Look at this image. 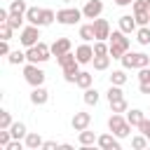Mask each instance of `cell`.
<instances>
[{"instance_id": "18", "label": "cell", "mask_w": 150, "mask_h": 150, "mask_svg": "<svg viewBox=\"0 0 150 150\" xmlns=\"http://www.w3.org/2000/svg\"><path fill=\"white\" fill-rule=\"evenodd\" d=\"M77 141H80L82 148H91V145L98 141V136H96L94 131H89V129H82V131L77 134Z\"/></svg>"}, {"instance_id": "35", "label": "cell", "mask_w": 150, "mask_h": 150, "mask_svg": "<svg viewBox=\"0 0 150 150\" xmlns=\"http://www.w3.org/2000/svg\"><path fill=\"white\" fill-rule=\"evenodd\" d=\"M23 19H26V16H21V14H9L7 23H9L14 30H21V28H23Z\"/></svg>"}, {"instance_id": "5", "label": "cell", "mask_w": 150, "mask_h": 150, "mask_svg": "<svg viewBox=\"0 0 150 150\" xmlns=\"http://www.w3.org/2000/svg\"><path fill=\"white\" fill-rule=\"evenodd\" d=\"M80 19H84V14L77 7H63L56 12V21L63 26H75V23H80Z\"/></svg>"}, {"instance_id": "15", "label": "cell", "mask_w": 150, "mask_h": 150, "mask_svg": "<svg viewBox=\"0 0 150 150\" xmlns=\"http://www.w3.org/2000/svg\"><path fill=\"white\" fill-rule=\"evenodd\" d=\"M49 47H52V54H54V56H61V54H66V52L73 49V42H70L68 38H56Z\"/></svg>"}, {"instance_id": "14", "label": "cell", "mask_w": 150, "mask_h": 150, "mask_svg": "<svg viewBox=\"0 0 150 150\" xmlns=\"http://www.w3.org/2000/svg\"><path fill=\"white\" fill-rule=\"evenodd\" d=\"M75 56H77L80 63H91V61H94V47H91L89 42H82V45L75 49Z\"/></svg>"}, {"instance_id": "20", "label": "cell", "mask_w": 150, "mask_h": 150, "mask_svg": "<svg viewBox=\"0 0 150 150\" xmlns=\"http://www.w3.org/2000/svg\"><path fill=\"white\" fill-rule=\"evenodd\" d=\"M127 120L131 127H141V122L145 120V112L141 108H131V110H127Z\"/></svg>"}, {"instance_id": "6", "label": "cell", "mask_w": 150, "mask_h": 150, "mask_svg": "<svg viewBox=\"0 0 150 150\" xmlns=\"http://www.w3.org/2000/svg\"><path fill=\"white\" fill-rule=\"evenodd\" d=\"M19 42H21L26 49L33 47V45H38V42H40V26H33V23L23 26V28L19 30Z\"/></svg>"}, {"instance_id": "38", "label": "cell", "mask_w": 150, "mask_h": 150, "mask_svg": "<svg viewBox=\"0 0 150 150\" xmlns=\"http://www.w3.org/2000/svg\"><path fill=\"white\" fill-rule=\"evenodd\" d=\"M12 143V131L9 129H0V148H7Z\"/></svg>"}, {"instance_id": "11", "label": "cell", "mask_w": 150, "mask_h": 150, "mask_svg": "<svg viewBox=\"0 0 150 150\" xmlns=\"http://www.w3.org/2000/svg\"><path fill=\"white\" fill-rule=\"evenodd\" d=\"M96 145L103 148V150H120V138H117L112 131H110V134H101L98 141H96Z\"/></svg>"}, {"instance_id": "19", "label": "cell", "mask_w": 150, "mask_h": 150, "mask_svg": "<svg viewBox=\"0 0 150 150\" xmlns=\"http://www.w3.org/2000/svg\"><path fill=\"white\" fill-rule=\"evenodd\" d=\"M23 143H26V148L28 150H38V148H42V136L38 134V131H28L26 134V138H23Z\"/></svg>"}, {"instance_id": "2", "label": "cell", "mask_w": 150, "mask_h": 150, "mask_svg": "<svg viewBox=\"0 0 150 150\" xmlns=\"http://www.w3.org/2000/svg\"><path fill=\"white\" fill-rule=\"evenodd\" d=\"M108 129L117 136V138H127L131 134V124L127 117H122V112H112L110 120H108Z\"/></svg>"}, {"instance_id": "13", "label": "cell", "mask_w": 150, "mask_h": 150, "mask_svg": "<svg viewBox=\"0 0 150 150\" xmlns=\"http://www.w3.org/2000/svg\"><path fill=\"white\" fill-rule=\"evenodd\" d=\"M94 33H96V40H108L110 38V23L108 19H94Z\"/></svg>"}, {"instance_id": "37", "label": "cell", "mask_w": 150, "mask_h": 150, "mask_svg": "<svg viewBox=\"0 0 150 150\" xmlns=\"http://www.w3.org/2000/svg\"><path fill=\"white\" fill-rule=\"evenodd\" d=\"M12 33H14V28H12L7 21H2V23H0V38H2V40H12Z\"/></svg>"}, {"instance_id": "12", "label": "cell", "mask_w": 150, "mask_h": 150, "mask_svg": "<svg viewBox=\"0 0 150 150\" xmlns=\"http://www.w3.org/2000/svg\"><path fill=\"white\" fill-rule=\"evenodd\" d=\"M80 61L75 59V61H70V63H66V66H61V70H63V80L66 82H70V84H75V80H77V73H80Z\"/></svg>"}, {"instance_id": "32", "label": "cell", "mask_w": 150, "mask_h": 150, "mask_svg": "<svg viewBox=\"0 0 150 150\" xmlns=\"http://www.w3.org/2000/svg\"><path fill=\"white\" fill-rule=\"evenodd\" d=\"M82 98H84L87 105H96V103H98V91L89 87V89H84V96H82Z\"/></svg>"}, {"instance_id": "24", "label": "cell", "mask_w": 150, "mask_h": 150, "mask_svg": "<svg viewBox=\"0 0 150 150\" xmlns=\"http://www.w3.org/2000/svg\"><path fill=\"white\" fill-rule=\"evenodd\" d=\"M9 14H21V16H26V9H28V5H26V0H9Z\"/></svg>"}, {"instance_id": "4", "label": "cell", "mask_w": 150, "mask_h": 150, "mask_svg": "<svg viewBox=\"0 0 150 150\" xmlns=\"http://www.w3.org/2000/svg\"><path fill=\"white\" fill-rule=\"evenodd\" d=\"M122 68H127V70H131V68H145V66H150V54H143V52H127L122 59Z\"/></svg>"}, {"instance_id": "30", "label": "cell", "mask_w": 150, "mask_h": 150, "mask_svg": "<svg viewBox=\"0 0 150 150\" xmlns=\"http://www.w3.org/2000/svg\"><path fill=\"white\" fill-rule=\"evenodd\" d=\"M7 61H9L12 66H19V63H23V61H28V59H26V52H21V49H12L9 56H7Z\"/></svg>"}, {"instance_id": "17", "label": "cell", "mask_w": 150, "mask_h": 150, "mask_svg": "<svg viewBox=\"0 0 150 150\" xmlns=\"http://www.w3.org/2000/svg\"><path fill=\"white\" fill-rule=\"evenodd\" d=\"M136 28H138V23H136V19L131 16V14H122L120 16V30L122 33H136Z\"/></svg>"}, {"instance_id": "7", "label": "cell", "mask_w": 150, "mask_h": 150, "mask_svg": "<svg viewBox=\"0 0 150 150\" xmlns=\"http://www.w3.org/2000/svg\"><path fill=\"white\" fill-rule=\"evenodd\" d=\"M23 80L30 87H40V84H45V70L38 68V63H26L23 66Z\"/></svg>"}, {"instance_id": "34", "label": "cell", "mask_w": 150, "mask_h": 150, "mask_svg": "<svg viewBox=\"0 0 150 150\" xmlns=\"http://www.w3.org/2000/svg\"><path fill=\"white\" fill-rule=\"evenodd\" d=\"M150 145V141H148V136L145 134H141V136H134L131 138V148H136V150H143V148H148Z\"/></svg>"}, {"instance_id": "28", "label": "cell", "mask_w": 150, "mask_h": 150, "mask_svg": "<svg viewBox=\"0 0 150 150\" xmlns=\"http://www.w3.org/2000/svg\"><path fill=\"white\" fill-rule=\"evenodd\" d=\"M136 40H138V45H150V26H138L136 28Z\"/></svg>"}, {"instance_id": "40", "label": "cell", "mask_w": 150, "mask_h": 150, "mask_svg": "<svg viewBox=\"0 0 150 150\" xmlns=\"http://www.w3.org/2000/svg\"><path fill=\"white\" fill-rule=\"evenodd\" d=\"M138 129H141V134H145V136H148V141H150V120H148V117L141 122V127H138Z\"/></svg>"}, {"instance_id": "1", "label": "cell", "mask_w": 150, "mask_h": 150, "mask_svg": "<svg viewBox=\"0 0 150 150\" xmlns=\"http://www.w3.org/2000/svg\"><path fill=\"white\" fill-rule=\"evenodd\" d=\"M108 40H110L108 45H110V56H112V59H122V56L129 52V38H127V33H122L120 28L112 30Z\"/></svg>"}, {"instance_id": "44", "label": "cell", "mask_w": 150, "mask_h": 150, "mask_svg": "<svg viewBox=\"0 0 150 150\" xmlns=\"http://www.w3.org/2000/svg\"><path fill=\"white\" fill-rule=\"evenodd\" d=\"M115 5L117 7H129V5H134V0H115Z\"/></svg>"}, {"instance_id": "3", "label": "cell", "mask_w": 150, "mask_h": 150, "mask_svg": "<svg viewBox=\"0 0 150 150\" xmlns=\"http://www.w3.org/2000/svg\"><path fill=\"white\" fill-rule=\"evenodd\" d=\"M52 56V47L47 45V42H38V45H33V47H28L26 49V59H28V63H45L47 59Z\"/></svg>"}, {"instance_id": "29", "label": "cell", "mask_w": 150, "mask_h": 150, "mask_svg": "<svg viewBox=\"0 0 150 150\" xmlns=\"http://www.w3.org/2000/svg\"><path fill=\"white\" fill-rule=\"evenodd\" d=\"M9 131H12V138H26V134H28V129H26V124L23 122H14L12 127H9Z\"/></svg>"}, {"instance_id": "43", "label": "cell", "mask_w": 150, "mask_h": 150, "mask_svg": "<svg viewBox=\"0 0 150 150\" xmlns=\"http://www.w3.org/2000/svg\"><path fill=\"white\" fill-rule=\"evenodd\" d=\"M138 89L141 94H150V82H138Z\"/></svg>"}, {"instance_id": "42", "label": "cell", "mask_w": 150, "mask_h": 150, "mask_svg": "<svg viewBox=\"0 0 150 150\" xmlns=\"http://www.w3.org/2000/svg\"><path fill=\"white\" fill-rule=\"evenodd\" d=\"M56 148H61L56 141H45V143H42V150H56Z\"/></svg>"}, {"instance_id": "39", "label": "cell", "mask_w": 150, "mask_h": 150, "mask_svg": "<svg viewBox=\"0 0 150 150\" xmlns=\"http://www.w3.org/2000/svg\"><path fill=\"white\" fill-rule=\"evenodd\" d=\"M138 82H150V66L138 68Z\"/></svg>"}, {"instance_id": "31", "label": "cell", "mask_w": 150, "mask_h": 150, "mask_svg": "<svg viewBox=\"0 0 150 150\" xmlns=\"http://www.w3.org/2000/svg\"><path fill=\"white\" fill-rule=\"evenodd\" d=\"M108 103L110 101H117V98H124V91H122V87H117V84H110V89H108Z\"/></svg>"}, {"instance_id": "46", "label": "cell", "mask_w": 150, "mask_h": 150, "mask_svg": "<svg viewBox=\"0 0 150 150\" xmlns=\"http://www.w3.org/2000/svg\"><path fill=\"white\" fill-rule=\"evenodd\" d=\"M61 2H73V0H61Z\"/></svg>"}, {"instance_id": "36", "label": "cell", "mask_w": 150, "mask_h": 150, "mask_svg": "<svg viewBox=\"0 0 150 150\" xmlns=\"http://www.w3.org/2000/svg\"><path fill=\"white\" fill-rule=\"evenodd\" d=\"M14 122H12V115L9 110H0V129H9Z\"/></svg>"}, {"instance_id": "10", "label": "cell", "mask_w": 150, "mask_h": 150, "mask_svg": "<svg viewBox=\"0 0 150 150\" xmlns=\"http://www.w3.org/2000/svg\"><path fill=\"white\" fill-rule=\"evenodd\" d=\"M89 124H91V115H89V112H84V110L75 112V115H73V120H70V127H73L75 131L89 129Z\"/></svg>"}, {"instance_id": "45", "label": "cell", "mask_w": 150, "mask_h": 150, "mask_svg": "<svg viewBox=\"0 0 150 150\" xmlns=\"http://www.w3.org/2000/svg\"><path fill=\"white\" fill-rule=\"evenodd\" d=\"M145 2H148V9H150V0H145Z\"/></svg>"}, {"instance_id": "23", "label": "cell", "mask_w": 150, "mask_h": 150, "mask_svg": "<svg viewBox=\"0 0 150 150\" xmlns=\"http://www.w3.org/2000/svg\"><path fill=\"white\" fill-rule=\"evenodd\" d=\"M127 68H120V70H112V75H110V84H117V87H124L127 84Z\"/></svg>"}, {"instance_id": "26", "label": "cell", "mask_w": 150, "mask_h": 150, "mask_svg": "<svg viewBox=\"0 0 150 150\" xmlns=\"http://www.w3.org/2000/svg\"><path fill=\"white\" fill-rule=\"evenodd\" d=\"M56 21V12L49 9V7H42V14H40V26H52Z\"/></svg>"}, {"instance_id": "8", "label": "cell", "mask_w": 150, "mask_h": 150, "mask_svg": "<svg viewBox=\"0 0 150 150\" xmlns=\"http://www.w3.org/2000/svg\"><path fill=\"white\" fill-rule=\"evenodd\" d=\"M131 9H134V19L138 26H150V9H148L145 0H134Z\"/></svg>"}, {"instance_id": "33", "label": "cell", "mask_w": 150, "mask_h": 150, "mask_svg": "<svg viewBox=\"0 0 150 150\" xmlns=\"http://www.w3.org/2000/svg\"><path fill=\"white\" fill-rule=\"evenodd\" d=\"M110 110H112V112H127V110H129V103H127V98L110 101Z\"/></svg>"}, {"instance_id": "27", "label": "cell", "mask_w": 150, "mask_h": 150, "mask_svg": "<svg viewBox=\"0 0 150 150\" xmlns=\"http://www.w3.org/2000/svg\"><path fill=\"white\" fill-rule=\"evenodd\" d=\"M110 54H103V56H94V61H91V66H94V70H108V66H110Z\"/></svg>"}, {"instance_id": "16", "label": "cell", "mask_w": 150, "mask_h": 150, "mask_svg": "<svg viewBox=\"0 0 150 150\" xmlns=\"http://www.w3.org/2000/svg\"><path fill=\"white\" fill-rule=\"evenodd\" d=\"M49 101V91L40 84V87H33V91H30V103L33 105H45Z\"/></svg>"}, {"instance_id": "25", "label": "cell", "mask_w": 150, "mask_h": 150, "mask_svg": "<svg viewBox=\"0 0 150 150\" xmlns=\"http://www.w3.org/2000/svg\"><path fill=\"white\" fill-rule=\"evenodd\" d=\"M40 14H42V7H28L26 9V21L33 23V26H40Z\"/></svg>"}, {"instance_id": "22", "label": "cell", "mask_w": 150, "mask_h": 150, "mask_svg": "<svg viewBox=\"0 0 150 150\" xmlns=\"http://www.w3.org/2000/svg\"><path fill=\"white\" fill-rule=\"evenodd\" d=\"M80 38H82L84 42L96 40V33H94V21H91V23H82V26H80Z\"/></svg>"}, {"instance_id": "41", "label": "cell", "mask_w": 150, "mask_h": 150, "mask_svg": "<svg viewBox=\"0 0 150 150\" xmlns=\"http://www.w3.org/2000/svg\"><path fill=\"white\" fill-rule=\"evenodd\" d=\"M9 52H12V49H9V40H2V42H0V54H2V56H9Z\"/></svg>"}, {"instance_id": "21", "label": "cell", "mask_w": 150, "mask_h": 150, "mask_svg": "<svg viewBox=\"0 0 150 150\" xmlns=\"http://www.w3.org/2000/svg\"><path fill=\"white\" fill-rule=\"evenodd\" d=\"M91 82H94V75H91V73H87V70H80V73H77L75 84H77L80 89H89V87H91Z\"/></svg>"}, {"instance_id": "9", "label": "cell", "mask_w": 150, "mask_h": 150, "mask_svg": "<svg viewBox=\"0 0 150 150\" xmlns=\"http://www.w3.org/2000/svg\"><path fill=\"white\" fill-rule=\"evenodd\" d=\"M101 12H103V2L101 0H87V5L82 7V14H84V19H98L101 16Z\"/></svg>"}]
</instances>
